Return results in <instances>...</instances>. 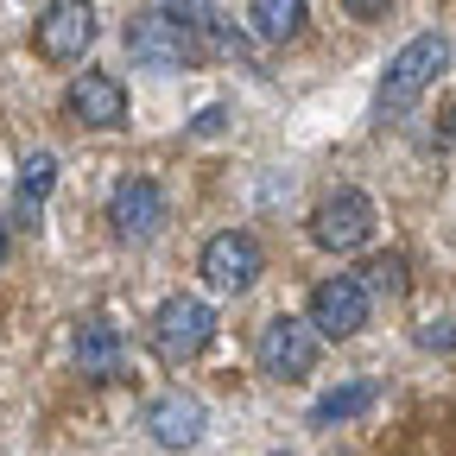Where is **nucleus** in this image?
I'll list each match as a JSON object with an SVG mask.
<instances>
[{
	"label": "nucleus",
	"mask_w": 456,
	"mask_h": 456,
	"mask_svg": "<svg viewBox=\"0 0 456 456\" xmlns=\"http://www.w3.org/2000/svg\"><path fill=\"white\" fill-rule=\"evenodd\" d=\"M165 191L152 178H121L108 197V228H114V241H152L159 228H165Z\"/></svg>",
	"instance_id": "obj_9"
},
{
	"label": "nucleus",
	"mask_w": 456,
	"mask_h": 456,
	"mask_svg": "<svg viewBox=\"0 0 456 456\" xmlns=\"http://www.w3.org/2000/svg\"><path fill=\"white\" fill-rule=\"evenodd\" d=\"M355 279H362L368 298H374V292H380V298H399V292H406V254H374Z\"/></svg>",
	"instance_id": "obj_16"
},
{
	"label": "nucleus",
	"mask_w": 456,
	"mask_h": 456,
	"mask_svg": "<svg viewBox=\"0 0 456 456\" xmlns=\"http://www.w3.org/2000/svg\"><path fill=\"white\" fill-rule=\"evenodd\" d=\"M444 64H450V38H444V32H419V38L387 64V77H380V114H406V108L437 83Z\"/></svg>",
	"instance_id": "obj_1"
},
{
	"label": "nucleus",
	"mask_w": 456,
	"mask_h": 456,
	"mask_svg": "<svg viewBox=\"0 0 456 456\" xmlns=\"http://www.w3.org/2000/svg\"><path fill=\"white\" fill-rule=\"evenodd\" d=\"M77 374H89V380H121L127 374L121 330H114L108 317H83L77 323Z\"/></svg>",
	"instance_id": "obj_12"
},
{
	"label": "nucleus",
	"mask_w": 456,
	"mask_h": 456,
	"mask_svg": "<svg viewBox=\"0 0 456 456\" xmlns=\"http://www.w3.org/2000/svg\"><path fill=\"white\" fill-rule=\"evenodd\" d=\"M32 45L51 64H83V51L95 45V7L89 0H51L32 20Z\"/></svg>",
	"instance_id": "obj_5"
},
{
	"label": "nucleus",
	"mask_w": 456,
	"mask_h": 456,
	"mask_svg": "<svg viewBox=\"0 0 456 456\" xmlns=\"http://www.w3.org/2000/svg\"><path fill=\"white\" fill-rule=\"evenodd\" d=\"M209 336H216V311H209L203 298H191V292L165 298V305L152 311V349H159V362H171V368L191 362V355H203Z\"/></svg>",
	"instance_id": "obj_2"
},
{
	"label": "nucleus",
	"mask_w": 456,
	"mask_h": 456,
	"mask_svg": "<svg viewBox=\"0 0 456 456\" xmlns=\"http://www.w3.org/2000/svg\"><path fill=\"white\" fill-rule=\"evenodd\" d=\"M248 26L266 45H292L305 32V0H248Z\"/></svg>",
	"instance_id": "obj_14"
},
{
	"label": "nucleus",
	"mask_w": 456,
	"mask_h": 456,
	"mask_svg": "<svg viewBox=\"0 0 456 456\" xmlns=\"http://www.w3.org/2000/svg\"><path fill=\"white\" fill-rule=\"evenodd\" d=\"M64 114H70L77 127H121V121H127V89H121V77L83 70V77L64 89Z\"/></svg>",
	"instance_id": "obj_11"
},
{
	"label": "nucleus",
	"mask_w": 456,
	"mask_h": 456,
	"mask_svg": "<svg viewBox=\"0 0 456 456\" xmlns=\"http://www.w3.org/2000/svg\"><path fill=\"white\" fill-rule=\"evenodd\" d=\"M260 273H266V254H260V241L248 235V228H222V235H209L203 279L216 285V292H248Z\"/></svg>",
	"instance_id": "obj_8"
},
{
	"label": "nucleus",
	"mask_w": 456,
	"mask_h": 456,
	"mask_svg": "<svg viewBox=\"0 0 456 456\" xmlns=\"http://www.w3.org/2000/svg\"><path fill=\"white\" fill-rule=\"evenodd\" d=\"M342 7H349V20H380L393 0H342Z\"/></svg>",
	"instance_id": "obj_18"
},
{
	"label": "nucleus",
	"mask_w": 456,
	"mask_h": 456,
	"mask_svg": "<svg viewBox=\"0 0 456 456\" xmlns=\"http://www.w3.org/2000/svg\"><path fill=\"white\" fill-rule=\"evenodd\" d=\"M127 51H134V64H146V70H191L203 57V32L165 20V13H134L127 20Z\"/></svg>",
	"instance_id": "obj_3"
},
{
	"label": "nucleus",
	"mask_w": 456,
	"mask_h": 456,
	"mask_svg": "<svg viewBox=\"0 0 456 456\" xmlns=\"http://www.w3.org/2000/svg\"><path fill=\"white\" fill-rule=\"evenodd\" d=\"M374 380H349V387H330L317 406H311V425H342V419H362L368 406H374Z\"/></svg>",
	"instance_id": "obj_15"
},
{
	"label": "nucleus",
	"mask_w": 456,
	"mask_h": 456,
	"mask_svg": "<svg viewBox=\"0 0 456 456\" xmlns=\"http://www.w3.org/2000/svg\"><path fill=\"white\" fill-rule=\"evenodd\" d=\"M419 349H456V323H450V317L419 323Z\"/></svg>",
	"instance_id": "obj_17"
},
{
	"label": "nucleus",
	"mask_w": 456,
	"mask_h": 456,
	"mask_svg": "<svg viewBox=\"0 0 456 456\" xmlns=\"http://www.w3.org/2000/svg\"><path fill=\"white\" fill-rule=\"evenodd\" d=\"M51 184H57V159H51V152L20 159V178H13V209H20V222H38V209H45Z\"/></svg>",
	"instance_id": "obj_13"
},
{
	"label": "nucleus",
	"mask_w": 456,
	"mask_h": 456,
	"mask_svg": "<svg viewBox=\"0 0 456 456\" xmlns=\"http://www.w3.org/2000/svg\"><path fill=\"white\" fill-rule=\"evenodd\" d=\"M444 134H450V146H456V102L444 108Z\"/></svg>",
	"instance_id": "obj_19"
},
{
	"label": "nucleus",
	"mask_w": 456,
	"mask_h": 456,
	"mask_svg": "<svg viewBox=\"0 0 456 456\" xmlns=\"http://www.w3.org/2000/svg\"><path fill=\"white\" fill-rule=\"evenodd\" d=\"M254 355H260V374L273 380H305L317 368V330L305 317H266L260 323V342H254Z\"/></svg>",
	"instance_id": "obj_4"
},
{
	"label": "nucleus",
	"mask_w": 456,
	"mask_h": 456,
	"mask_svg": "<svg viewBox=\"0 0 456 456\" xmlns=\"http://www.w3.org/2000/svg\"><path fill=\"white\" fill-rule=\"evenodd\" d=\"M368 292H362V279L355 273H336V279H323V285H311V305H305V323L317 330V342L330 336V342H342V336H355L362 323H368Z\"/></svg>",
	"instance_id": "obj_6"
},
{
	"label": "nucleus",
	"mask_w": 456,
	"mask_h": 456,
	"mask_svg": "<svg viewBox=\"0 0 456 456\" xmlns=\"http://www.w3.org/2000/svg\"><path fill=\"white\" fill-rule=\"evenodd\" d=\"M368 235H374V203L362 191H330L311 216V241L330 254H355Z\"/></svg>",
	"instance_id": "obj_7"
},
{
	"label": "nucleus",
	"mask_w": 456,
	"mask_h": 456,
	"mask_svg": "<svg viewBox=\"0 0 456 456\" xmlns=\"http://www.w3.org/2000/svg\"><path fill=\"white\" fill-rule=\"evenodd\" d=\"M7 254H13V235H7V222H0V266H7Z\"/></svg>",
	"instance_id": "obj_20"
},
{
	"label": "nucleus",
	"mask_w": 456,
	"mask_h": 456,
	"mask_svg": "<svg viewBox=\"0 0 456 456\" xmlns=\"http://www.w3.org/2000/svg\"><path fill=\"white\" fill-rule=\"evenodd\" d=\"M203 425H209L203 399L184 393V387L159 393L152 406H146V437H152L159 450H191V444H203Z\"/></svg>",
	"instance_id": "obj_10"
}]
</instances>
